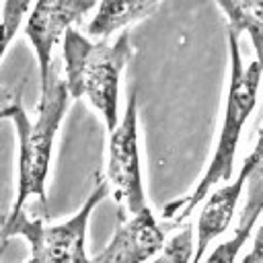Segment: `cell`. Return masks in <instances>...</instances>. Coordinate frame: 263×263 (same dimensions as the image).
<instances>
[{
    "label": "cell",
    "instance_id": "8",
    "mask_svg": "<svg viewBox=\"0 0 263 263\" xmlns=\"http://www.w3.org/2000/svg\"><path fill=\"white\" fill-rule=\"evenodd\" d=\"M261 164V146L257 144L253 148V152L245 158L240 173L234 181H228L226 185L212 189L203 199V208L199 212V220H197V247L195 253L191 255V263H199L205 249L210 247V242L214 238H218L230 224V218L234 214V208L240 199V193L249 181V175L253 173V168Z\"/></svg>",
    "mask_w": 263,
    "mask_h": 263
},
{
    "label": "cell",
    "instance_id": "3",
    "mask_svg": "<svg viewBox=\"0 0 263 263\" xmlns=\"http://www.w3.org/2000/svg\"><path fill=\"white\" fill-rule=\"evenodd\" d=\"M132 60L129 33L121 31L113 41L103 37L90 41L78 29L70 27L62 41L64 84L70 97H86L101 113L109 132L117 125L119 76Z\"/></svg>",
    "mask_w": 263,
    "mask_h": 263
},
{
    "label": "cell",
    "instance_id": "5",
    "mask_svg": "<svg viewBox=\"0 0 263 263\" xmlns=\"http://www.w3.org/2000/svg\"><path fill=\"white\" fill-rule=\"evenodd\" d=\"M107 183H109V191H113L115 195V201L121 203L129 214H136L148 205L142 183V171H140L136 88H129L125 113L111 132Z\"/></svg>",
    "mask_w": 263,
    "mask_h": 263
},
{
    "label": "cell",
    "instance_id": "2",
    "mask_svg": "<svg viewBox=\"0 0 263 263\" xmlns=\"http://www.w3.org/2000/svg\"><path fill=\"white\" fill-rule=\"evenodd\" d=\"M228 33V49H230V80H228V95H226V107H224V119L220 127V138L214 150V156L195 185V189L181 197L171 201L162 218L168 224H181L189 214L197 208L199 201L214 189V185L230 181L232 166H234V154L238 148V140L242 134V127L253 113L257 105V90H259V80H261V60L255 58L251 64L242 62V51L238 43V33L226 29Z\"/></svg>",
    "mask_w": 263,
    "mask_h": 263
},
{
    "label": "cell",
    "instance_id": "10",
    "mask_svg": "<svg viewBox=\"0 0 263 263\" xmlns=\"http://www.w3.org/2000/svg\"><path fill=\"white\" fill-rule=\"evenodd\" d=\"M160 0H101L97 14L86 25L90 37H109L115 31L144 18Z\"/></svg>",
    "mask_w": 263,
    "mask_h": 263
},
{
    "label": "cell",
    "instance_id": "11",
    "mask_svg": "<svg viewBox=\"0 0 263 263\" xmlns=\"http://www.w3.org/2000/svg\"><path fill=\"white\" fill-rule=\"evenodd\" d=\"M222 8L230 31L247 33L251 37L257 58L261 55V33H263V0H216Z\"/></svg>",
    "mask_w": 263,
    "mask_h": 263
},
{
    "label": "cell",
    "instance_id": "7",
    "mask_svg": "<svg viewBox=\"0 0 263 263\" xmlns=\"http://www.w3.org/2000/svg\"><path fill=\"white\" fill-rule=\"evenodd\" d=\"M164 232L146 205L132 214V218L115 230L109 245L86 263H146L162 249Z\"/></svg>",
    "mask_w": 263,
    "mask_h": 263
},
{
    "label": "cell",
    "instance_id": "14",
    "mask_svg": "<svg viewBox=\"0 0 263 263\" xmlns=\"http://www.w3.org/2000/svg\"><path fill=\"white\" fill-rule=\"evenodd\" d=\"M242 263H263V245H261V236L255 238V245H253L251 253L242 259Z\"/></svg>",
    "mask_w": 263,
    "mask_h": 263
},
{
    "label": "cell",
    "instance_id": "9",
    "mask_svg": "<svg viewBox=\"0 0 263 263\" xmlns=\"http://www.w3.org/2000/svg\"><path fill=\"white\" fill-rule=\"evenodd\" d=\"M251 187H249V197H247V203L242 208V214H240V220H238V226L234 230V234L220 242L212 255L205 259V263H234L236 261V255L238 251L242 249V245L247 242L249 234L253 232L257 220H259V214H261V205H263V175H261V164H257L253 168V173L249 175V181H247Z\"/></svg>",
    "mask_w": 263,
    "mask_h": 263
},
{
    "label": "cell",
    "instance_id": "1",
    "mask_svg": "<svg viewBox=\"0 0 263 263\" xmlns=\"http://www.w3.org/2000/svg\"><path fill=\"white\" fill-rule=\"evenodd\" d=\"M68 90L62 78V62L51 60L49 76L41 88L37 103V119L31 121L21 105V95L12 97V103L0 109L2 119H12L18 134V183L16 197L8 216L25 210L27 199L35 197L41 214H45V181L49 173L51 148L68 109Z\"/></svg>",
    "mask_w": 263,
    "mask_h": 263
},
{
    "label": "cell",
    "instance_id": "13",
    "mask_svg": "<svg viewBox=\"0 0 263 263\" xmlns=\"http://www.w3.org/2000/svg\"><path fill=\"white\" fill-rule=\"evenodd\" d=\"M193 255V228L191 224H185L160 251L158 257H154L152 263H189Z\"/></svg>",
    "mask_w": 263,
    "mask_h": 263
},
{
    "label": "cell",
    "instance_id": "4",
    "mask_svg": "<svg viewBox=\"0 0 263 263\" xmlns=\"http://www.w3.org/2000/svg\"><path fill=\"white\" fill-rule=\"evenodd\" d=\"M109 195V183L105 177H97L95 187L84 201V205L62 224H45V216L29 218L27 210H21L14 216H8L2 226V240L10 236H23L29 242L31 255L23 263H86L84 238L88 218L97 203Z\"/></svg>",
    "mask_w": 263,
    "mask_h": 263
},
{
    "label": "cell",
    "instance_id": "16",
    "mask_svg": "<svg viewBox=\"0 0 263 263\" xmlns=\"http://www.w3.org/2000/svg\"><path fill=\"white\" fill-rule=\"evenodd\" d=\"M0 251H2V249H0Z\"/></svg>",
    "mask_w": 263,
    "mask_h": 263
},
{
    "label": "cell",
    "instance_id": "6",
    "mask_svg": "<svg viewBox=\"0 0 263 263\" xmlns=\"http://www.w3.org/2000/svg\"><path fill=\"white\" fill-rule=\"evenodd\" d=\"M97 2L99 0H35V6L25 23V35L39 62L41 88L49 76L55 43L66 33V29L82 21V16L88 14Z\"/></svg>",
    "mask_w": 263,
    "mask_h": 263
},
{
    "label": "cell",
    "instance_id": "15",
    "mask_svg": "<svg viewBox=\"0 0 263 263\" xmlns=\"http://www.w3.org/2000/svg\"><path fill=\"white\" fill-rule=\"evenodd\" d=\"M0 119H2V113H0Z\"/></svg>",
    "mask_w": 263,
    "mask_h": 263
},
{
    "label": "cell",
    "instance_id": "12",
    "mask_svg": "<svg viewBox=\"0 0 263 263\" xmlns=\"http://www.w3.org/2000/svg\"><path fill=\"white\" fill-rule=\"evenodd\" d=\"M31 2L33 0H4V6L0 10V60L4 58L14 33L18 31Z\"/></svg>",
    "mask_w": 263,
    "mask_h": 263
}]
</instances>
